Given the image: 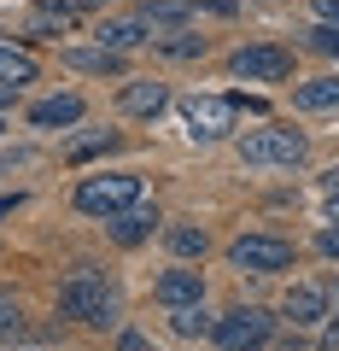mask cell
<instances>
[{
	"mask_svg": "<svg viewBox=\"0 0 339 351\" xmlns=\"http://www.w3.org/2000/svg\"><path fill=\"white\" fill-rule=\"evenodd\" d=\"M59 311L76 316V322H88V328H112L117 322V293L100 269H71L59 281Z\"/></svg>",
	"mask_w": 339,
	"mask_h": 351,
	"instance_id": "cell-1",
	"label": "cell"
},
{
	"mask_svg": "<svg viewBox=\"0 0 339 351\" xmlns=\"http://www.w3.org/2000/svg\"><path fill=\"white\" fill-rule=\"evenodd\" d=\"M304 152H310V141L292 123H264L240 135V164H251V170H292V164H304Z\"/></svg>",
	"mask_w": 339,
	"mask_h": 351,
	"instance_id": "cell-2",
	"label": "cell"
},
{
	"mask_svg": "<svg viewBox=\"0 0 339 351\" xmlns=\"http://www.w3.org/2000/svg\"><path fill=\"white\" fill-rule=\"evenodd\" d=\"M211 339H216L223 351H258V346H269V339H275V316L258 311V304H234L228 316H216Z\"/></svg>",
	"mask_w": 339,
	"mask_h": 351,
	"instance_id": "cell-3",
	"label": "cell"
},
{
	"mask_svg": "<svg viewBox=\"0 0 339 351\" xmlns=\"http://www.w3.org/2000/svg\"><path fill=\"white\" fill-rule=\"evenodd\" d=\"M135 199H140V176H88V182L76 188V211L105 217V223H112L117 211H129Z\"/></svg>",
	"mask_w": 339,
	"mask_h": 351,
	"instance_id": "cell-4",
	"label": "cell"
},
{
	"mask_svg": "<svg viewBox=\"0 0 339 351\" xmlns=\"http://www.w3.org/2000/svg\"><path fill=\"white\" fill-rule=\"evenodd\" d=\"M228 263L246 269V276H281V269H292V240H281V234H240L234 246H228Z\"/></svg>",
	"mask_w": 339,
	"mask_h": 351,
	"instance_id": "cell-5",
	"label": "cell"
},
{
	"mask_svg": "<svg viewBox=\"0 0 339 351\" xmlns=\"http://www.w3.org/2000/svg\"><path fill=\"white\" fill-rule=\"evenodd\" d=\"M234 112L240 106L228 94H193V100H181V123H188L193 141H223L234 129Z\"/></svg>",
	"mask_w": 339,
	"mask_h": 351,
	"instance_id": "cell-6",
	"label": "cell"
},
{
	"mask_svg": "<svg viewBox=\"0 0 339 351\" xmlns=\"http://www.w3.org/2000/svg\"><path fill=\"white\" fill-rule=\"evenodd\" d=\"M228 71L246 76V82H287L292 76V53L275 47V41H251V47H240L234 59H228Z\"/></svg>",
	"mask_w": 339,
	"mask_h": 351,
	"instance_id": "cell-7",
	"label": "cell"
},
{
	"mask_svg": "<svg viewBox=\"0 0 339 351\" xmlns=\"http://www.w3.org/2000/svg\"><path fill=\"white\" fill-rule=\"evenodd\" d=\"M152 299H158L164 311H188V304H205V276H199V269H164L158 287H152Z\"/></svg>",
	"mask_w": 339,
	"mask_h": 351,
	"instance_id": "cell-8",
	"label": "cell"
},
{
	"mask_svg": "<svg viewBox=\"0 0 339 351\" xmlns=\"http://www.w3.org/2000/svg\"><path fill=\"white\" fill-rule=\"evenodd\" d=\"M140 24L152 29V41H158V29L176 36V29L193 24V0H147V6H140Z\"/></svg>",
	"mask_w": 339,
	"mask_h": 351,
	"instance_id": "cell-9",
	"label": "cell"
},
{
	"mask_svg": "<svg viewBox=\"0 0 339 351\" xmlns=\"http://www.w3.org/2000/svg\"><path fill=\"white\" fill-rule=\"evenodd\" d=\"M82 117V94H47V100L29 106V123L36 129H71Z\"/></svg>",
	"mask_w": 339,
	"mask_h": 351,
	"instance_id": "cell-10",
	"label": "cell"
},
{
	"mask_svg": "<svg viewBox=\"0 0 339 351\" xmlns=\"http://www.w3.org/2000/svg\"><path fill=\"white\" fill-rule=\"evenodd\" d=\"M281 311L292 316V328H316L327 316V293L310 287V281H299V287H287V304H281Z\"/></svg>",
	"mask_w": 339,
	"mask_h": 351,
	"instance_id": "cell-11",
	"label": "cell"
},
{
	"mask_svg": "<svg viewBox=\"0 0 339 351\" xmlns=\"http://www.w3.org/2000/svg\"><path fill=\"white\" fill-rule=\"evenodd\" d=\"M117 106H123L129 117H158L164 106H170V88H164V82H123Z\"/></svg>",
	"mask_w": 339,
	"mask_h": 351,
	"instance_id": "cell-12",
	"label": "cell"
},
{
	"mask_svg": "<svg viewBox=\"0 0 339 351\" xmlns=\"http://www.w3.org/2000/svg\"><path fill=\"white\" fill-rule=\"evenodd\" d=\"M64 64L82 71V76H117V71H123V53H112V47H71Z\"/></svg>",
	"mask_w": 339,
	"mask_h": 351,
	"instance_id": "cell-13",
	"label": "cell"
},
{
	"mask_svg": "<svg viewBox=\"0 0 339 351\" xmlns=\"http://www.w3.org/2000/svg\"><path fill=\"white\" fill-rule=\"evenodd\" d=\"M36 53L29 47H12V41H6V47H0V88H24V82H36Z\"/></svg>",
	"mask_w": 339,
	"mask_h": 351,
	"instance_id": "cell-14",
	"label": "cell"
},
{
	"mask_svg": "<svg viewBox=\"0 0 339 351\" xmlns=\"http://www.w3.org/2000/svg\"><path fill=\"white\" fill-rule=\"evenodd\" d=\"M152 223H158V211L135 199L129 211H117V217H112V234L123 240V246H135V240H147V234H152Z\"/></svg>",
	"mask_w": 339,
	"mask_h": 351,
	"instance_id": "cell-15",
	"label": "cell"
},
{
	"mask_svg": "<svg viewBox=\"0 0 339 351\" xmlns=\"http://www.w3.org/2000/svg\"><path fill=\"white\" fill-rule=\"evenodd\" d=\"M140 41H152V29L140 24V18H112V24H100V47H112V53H129V47H140Z\"/></svg>",
	"mask_w": 339,
	"mask_h": 351,
	"instance_id": "cell-16",
	"label": "cell"
},
{
	"mask_svg": "<svg viewBox=\"0 0 339 351\" xmlns=\"http://www.w3.org/2000/svg\"><path fill=\"white\" fill-rule=\"evenodd\" d=\"M299 112H339V76H316V82H299Z\"/></svg>",
	"mask_w": 339,
	"mask_h": 351,
	"instance_id": "cell-17",
	"label": "cell"
},
{
	"mask_svg": "<svg viewBox=\"0 0 339 351\" xmlns=\"http://www.w3.org/2000/svg\"><path fill=\"white\" fill-rule=\"evenodd\" d=\"M112 147H117L112 129H88V135H71V147H64V164H88V158H100V152H112Z\"/></svg>",
	"mask_w": 339,
	"mask_h": 351,
	"instance_id": "cell-18",
	"label": "cell"
},
{
	"mask_svg": "<svg viewBox=\"0 0 339 351\" xmlns=\"http://www.w3.org/2000/svg\"><path fill=\"white\" fill-rule=\"evenodd\" d=\"M164 240H170V252H176V258H205V246H211V240H205V228H193V223H176Z\"/></svg>",
	"mask_w": 339,
	"mask_h": 351,
	"instance_id": "cell-19",
	"label": "cell"
},
{
	"mask_svg": "<svg viewBox=\"0 0 339 351\" xmlns=\"http://www.w3.org/2000/svg\"><path fill=\"white\" fill-rule=\"evenodd\" d=\"M170 328H176L181 339H199V334H211L216 322H211V316L199 311V304H188V311H170Z\"/></svg>",
	"mask_w": 339,
	"mask_h": 351,
	"instance_id": "cell-20",
	"label": "cell"
},
{
	"mask_svg": "<svg viewBox=\"0 0 339 351\" xmlns=\"http://www.w3.org/2000/svg\"><path fill=\"white\" fill-rule=\"evenodd\" d=\"M158 47L170 53V59H199V53H205V36H188V29H176V36H158Z\"/></svg>",
	"mask_w": 339,
	"mask_h": 351,
	"instance_id": "cell-21",
	"label": "cell"
},
{
	"mask_svg": "<svg viewBox=\"0 0 339 351\" xmlns=\"http://www.w3.org/2000/svg\"><path fill=\"white\" fill-rule=\"evenodd\" d=\"M18 334H24V311L12 293H0V339H18Z\"/></svg>",
	"mask_w": 339,
	"mask_h": 351,
	"instance_id": "cell-22",
	"label": "cell"
},
{
	"mask_svg": "<svg viewBox=\"0 0 339 351\" xmlns=\"http://www.w3.org/2000/svg\"><path fill=\"white\" fill-rule=\"evenodd\" d=\"M310 47H322L327 59H339V24H316L310 29Z\"/></svg>",
	"mask_w": 339,
	"mask_h": 351,
	"instance_id": "cell-23",
	"label": "cell"
},
{
	"mask_svg": "<svg viewBox=\"0 0 339 351\" xmlns=\"http://www.w3.org/2000/svg\"><path fill=\"white\" fill-rule=\"evenodd\" d=\"M316 246H322V252H327V258H339V223H327V228H322V234H316Z\"/></svg>",
	"mask_w": 339,
	"mask_h": 351,
	"instance_id": "cell-24",
	"label": "cell"
},
{
	"mask_svg": "<svg viewBox=\"0 0 339 351\" xmlns=\"http://www.w3.org/2000/svg\"><path fill=\"white\" fill-rule=\"evenodd\" d=\"M53 6H64V12H94V6H105V0H53Z\"/></svg>",
	"mask_w": 339,
	"mask_h": 351,
	"instance_id": "cell-25",
	"label": "cell"
},
{
	"mask_svg": "<svg viewBox=\"0 0 339 351\" xmlns=\"http://www.w3.org/2000/svg\"><path fill=\"white\" fill-rule=\"evenodd\" d=\"M117 351H152V346H147L140 334H123V339H117Z\"/></svg>",
	"mask_w": 339,
	"mask_h": 351,
	"instance_id": "cell-26",
	"label": "cell"
},
{
	"mask_svg": "<svg viewBox=\"0 0 339 351\" xmlns=\"http://www.w3.org/2000/svg\"><path fill=\"white\" fill-rule=\"evenodd\" d=\"M316 12H322L327 24H339V0H316Z\"/></svg>",
	"mask_w": 339,
	"mask_h": 351,
	"instance_id": "cell-27",
	"label": "cell"
},
{
	"mask_svg": "<svg viewBox=\"0 0 339 351\" xmlns=\"http://www.w3.org/2000/svg\"><path fill=\"white\" fill-rule=\"evenodd\" d=\"M327 223H339V193H327Z\"/></svg>",
	"mask_w": 339,
	"mask_h": 351,
	"instance_id": "cell-28",
	"label": "cell"
},
{
	"mask_svg": "<svg viewBox=\"0 0 339 351\" xmlns=\"http://www.w3.org/2000/svg\"><path fill=\"white\" fill-rule=\"evenodd\" d=\"M322 188H327V193H339V170H327V182H322Z\"/></svg>",
	"mask_w": 339,
	"mask_h": 351,
	"instance_id": "cell-29",
	"label": "cell"
},
{
	"mask_svg": "<svg viewBox=\"0 0 339 351\" xmlns=\"http://www.w3.org/2000/svg\"><path fill=\"white\" fill-rule=\"evenodd\" d=\"M6 129H12V123H6V117H0V135H6Z\"/></svg>",
	"mask_w": 339,
	"mask_h": 351,
	"instance_id": "cell-30",
	"label": "cell"
}]
</instances>
